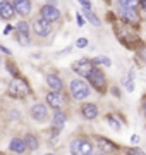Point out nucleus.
<instances>
[{"mask_svg":"<svg viewBox=\"0 0 146 155\" xmlns=\"http://www.w3.org/2000/svg\"><path fill=\"white\" fill-rule=\"evenodd\" d=\"M86 16H88V21H90L91 24H93V26H100V24H101L100 19H98V17H96L91 11H86Z\"/></svg>","mask_w":146,"mask_h":155,"instance_id":"obj_24","label":"nucleus"},{"mask_svg":"<svg viewBox=\"0 0 146 155\" xmlns=\"http://www.w3.org/2000/svg\"><path fill=\"white\" fill-rule=\"evenodd\" d=\"M9 95L14 98H24L29 95V84L21 78H14L9 84Z\"/></svg>","mask_w":146,"mask_h":155,"instance_id":"obj_1","label":"nucleus"},{"mask_svg":"<svg viewBox=\"0 0 146 155\" xmlns=\"http://www.w3.org/2000/svg\"><path fill=\"white\" fill-rule=\"evenodd\" d=\"M93 64H95V66H105V67H108V66H110V59H108V57H95V59H93Z\"/></svg>","mask_w":146,"mask_h":155,"instance_id":"obj_22","label":"nucleus"},{"mask_svg":"<svg viewBox=\"0 0 146 155\" xmlns=\"http://www.w3.org/2000/svg\"><path fill=\"white\" fill-rule=\"evenodd\" d=\"M76 45H78V48H84L86 45H88V40L86 38H79L78 41H76Z\"/></svg>","mask_w":146,"mask_h":155,"instance_id":"obj_25","label":"nucleus"},{"mask_svg":"<svg viewBox=\"0 0 146 155\" xmlns=\"http://www.w3.org/2000/svg\"><path fill=\"white\" fill-rule=\"evenodd\" d=\"M143 102H144V114H146V97H144V100H143Z\"/></svg>","mask_w":146,"mask_h":155,"instance_id":"obj_32","label":"nucleus"},{"mask_svg":"<svg viewBox=\"0 0 146 155\" xmlns=\"http://www.w3.org/2000/svg\"><path fill=\"white\" fill-rule=\"evenodd\" d=\"M139 5H141V9L146 12V0H139Z\"/></svg>","mask_w":146,"mask_h":155,"instance_id":"obj_28","label":"nucleus"},{"mask_svg":"<svg viewBox=\"0 0 146 155\" xmlns=\"http://www.w3.org/2000/svg\"><path fill=\"white\" fill-rule=\"evenodd\" d=\"M88 79H90V83L93 88H96L98 91H105V88H107V79H105V74L100 71V69H91V72L88 74Z\"/></svg>","mask_w":146,"mask_h":155,"instance_id":"obj_4","label":"nucleus"},{"mask_svg":"<svg viewBox=\"0 0 146 155\" xmlns=\"http://www.w3.org/2000/svg\"><path fill=\"white\" fill-rule=\"evenodd\" d=\"M120 14H122L124 21L129 22V24H138L139 22V14L136 12V9H120Z\"/></svg>","mask_w":146,"mask_h":155,"instance_id":"obj_13","label":"nucleus"},{"mask_svg":"<svg viewBox=\"0 0 146 155\" xmlns=\"http://www.w3.org/2000/svg\"><path fill=\"white\" fill-rule=\"evenodd\" d=\"M138 140H139V136H138V134H134V136H132V138H131V141H134V143H136V141H138Z\"/></svg>","mask_w":146,"mask_h":155,"instance_id":"obj_30","label":"nucleus"},{"mask_svg":"<svg viewBox=\"0 0 146 155\" xmlns=\"http://www.w3.org/2000/svg\"><path fill=\"white\" fill-rule=\"evenodd\" d=\"M9 148L12 150V152H16V153H23V152H26L28 150V147H26V141L21 138H12L11 145H9Z\"/></svg>","mask_w":146,"mask_h":155,"instance_id":"obj_16","label":"nucleus"},{"mask_svg":"<svg viewBox=\"0 0 146 155\" xmlns=\"http://www.w3.org/2000/svg\"><path fill=\"white\" fill-rule=\"evenodd\" d=\"M33 29H34V33L38 35V36H41V38H45V36H48L52 33L50 22L46 21V19H43V17H40V19H36L33 22Z\"/></svg>","mask_w":146,"mask_h":155,"instance_id":"obj_6","label":"nucleus"},{"mask_svg":"<svg viewBox=\"0 0 146 155\" xmlns=\"http://www.w3.org/2000/svg\"><path fill=\"white\" fill-rule=\"evenodd\" d=\"M46 84H48L53 91H60L62 86H64V84H62V79L57 76V74H46Z\"/></svg>","mask_w":146,"mask_h":155,"instance_id":"obj_15","label":"nucleus"},{"mask_svg":"<svg viewBox=\"0 0 146 155\" xmlns=\"http://www.w3.org/2000/svg\"><path fill=\"white\" fill-rule=\"evenodd\" d=\"M14 12H16L14 4L5 2V0H2V2H0V17H2V19H7V21H9V19H12Z\"/></svg>","mask_w":146,"mask_h":155,"instance_id":"obj_12","label":"nucleus"},{"mask_svg":"<svg viewBox=\"0 0 146 155\" xmlns=\"http://www.w3.org/2000/svg\"><path fill=\"white\" fill-rule=\"evenodd\" d=\"M93 67H95L93 61H90V59H81V61H78V62L72 66V69L78 72L79 76H88Z\"/></svg>","mask_w":146,"mask_h":155,"instance_id":"obj_7","label":"nucleus"},{"mask_svg":"<svg viewBox=\"0 0 146 155\" xmlns=\"http://www.w3.org/2000/svg\"><path fill=\"white\" fill-rule=\"evenodd\" d=\"M98 141H100V143H98V147H100V150L101 152H112L113 148H115V147H113V145H110V141H107V140H98Z\"/></svg>","mask_w":146,"mask_h":155,"instance_id":"obj_20","label":"nucleus"},{"mask_svg":"<svg viewBox=\"0 0 146 155\" xmlns=\"http://www.w3.org/2000/svg\"><path fill=\"white\" fill-rule=\"evenodd\" d=\"M107 121H108V124H110L113 129H122V122L119 121V119L113 116V114H110V116L107 117Z\"/></svg>","mask_w":146,"mask_h":155,"instance_id":"obj_19","label":"nucleus"},{"mask_svg":"<svg viewBox=\"0 0 146 155\" xmlns=\"http://www.w3.org/2000/svg\"><path fill=\"white\" fill-rule=\"evenodd\" d=\"M0 2H2V0H0Z\"/></svg>","mask_w":146,"mask_h":155,"instance_id":"obj_33","label":"nucleus"},{"mask_svg":"<svg viewBox=\"0 0 146 155\" xmlns=\"http://www.w3.org/2000/svg\"><path fill=\"white\" fill-rule=\"evenodd\" d=\"M138 2L139 0H119V5H120V9H132V7H136Z\"/></svg>","mask_w":146,"mask_h":155,"instance_id":"obj_21","label":"nucleus"},{"mask_svg":"<svg viewBox=\"0 0 146 155\" xmlns=\"http://www.w3.org/2000/svg\"><path fill=\"white\" fill-rule=\"evenodd\" d=\"M46 116H48V112H46V107L45 105L36 104V105L31 107V117H33L34 121L43 122V121H46Z\"/></svg>","mask_w":146,"mask_h":155,"instance_id":"obj_11","label":"nucleus"},{"mask_svg":"<svg viewBox=\"0 0 146 155\" xmlns=\"http://www.w3.org/2000/svg\"><path fill=\"white\" fill-rule=\"evenodd\" d=\"M78 24H79V26H83V17L79 16V14H78Z\"/></svg>","mask_w":146,"mask_h":155,"instance_id":"obj_29","label":"nucleus"},{"mask_svg":"<svg viewBox=\"0 0 146 155\" xmlns=\"http://www.w3.org/2000/svg\"><path fill=\"white\" fill-rule=\"evenodd\" d=\"M78 2H79L83 7H84V11H91V4L88 2V0H78Z\"/></svg>","mask_w":146,"mask_h":155,"instance_id":"obj_26","label":"nucleus"},{"mask_svg":"<svg viewBox=\"0 0 146 155\" xmlns=\"http://www.w3.org/2000/svg\"><path fill=\"white\" fill-rule=\"evenodd\" d=\"M40 14H41V17H43V19H46L48 22H55V21H59V19H60V12H59V9H57V7H53V5H50V4L41 7Z\"/></svg>","mask_w":146,"mask_h":155,"instance_id":"obj_8","label":"nucleus"},{"mask_svg":"<svg viewBox=\"0 0 146 155\" xmlns=\"http://www.w3.org/2000/svg\"><path fill=\"white\" fill-rule=\"evenodd\" d=\"M24 141H26L28 150H36V148H38V140H36L34 134H28V136L24 138Z\"/></svg>","mask_w":146,"mask_h":155,"instance_id":"obj_18","label":"nucleus"},{"mask_svg":"<svg viewBox=\"0 0 146 155\" xmlns=\"http://www.w3.org/2000/svg\"><path fill=\"white\" fill-rule=\"evenodd\" d=\"M69 90H71V95L72 98L76 100H83L90 95V88H88V83L83 81V79H72L71 84H69Z\"/></svg>","mask_w":146,"mask_h":155,"instance_id":"obj_2","label":"nucleus"},{"mask_svg":"<svg viewBox=\"0 0 146 155\" xmlns=\"http://www.w3.org/2000/svg\"><path fill=\"white\" fill-rule=\"evenodd\" d=\"M46 104L52 107V109H55V110H60L62 107L65 105V97L60 93V91H48L46 93Z\"/></svg>","mask_w":146,"mask_h":155,"instance_id":"obj_5","label":"nucleus"},{"mask_svg":"<svg viewBox=\"0 0 146 155\" xmlns=\"http://www.w3.org/2000/svg\"><path fill=\"white\" fill-rule=\"evenodd\" d=\"M71 152L74 155H90L93 153V143L84 138H78L71 143Z\"/></svg>","mask_w":146,"mask_h":155,"instance_id":"obj_3","label":"nucleus"},{"mask_svg":"<svg viewBox=\"0 0 146 155\" xmlns=\"http://www.w3.org/2000/svg\"><path fill=\"white\" fill-rule=\"evenodd\" d=\"M64 124H65V114H62L60 110L55 112V116H53V119H52V126H53V131L55 133H59L62 127H64Z\"/></svg>","mask_w":146,"mask_h":155,"instance_id":"obj_14","label":"nucleus"},{"mask_svg":"<svg viewBox=\"0 0 146 155\" xmlns=\"http://www.w3.org/2000/svg\"><path fill=\"white\" fill-rule=\"evenodd\" d=\"M125 90H127V91H132V90H134V72L132 71L129 72V78H127V81H125Z\"/></svg>","mask_w":146,"mask_h":155,"instance_id":"obj_23","label":"nucleus"},{"mask_svg":"<svg viewBox=\"0 0 146 155\" xmlns=\"http://www.w3.org/2000/svg\"><path fill=\"white\" fill-rule=\"evenodd\" d=\"M81 112H83V116H84L86 119H95V117L98 116V107H96L95 104H84L83 109H81Z\"/></svg>","mask_w":146,"mask_h":155,"instance_id":"obj_17","label":"nucleus"},{"mask_svg":"<svg viewBox=\"0 0 146 155\" xmlns=\"http://www.w3.org/2000/svg\"><path fill=\"white\" fill-rule=\"evenodd\" d=\"M12 4H14V9L19 16L26 17L31 12V0H14Z\"/></svg>","mask_w":146,"mask_h":155,"instance_id":"obj_10","label":"nucleus"},{"mask_svg":"<svg viewBox=\"0 0 146 155\" xmlns=\"http://www.w3.org/2000/svg\"><path fill=\"white\" fill-rule=\"evenodd\" d=\"M129 153H143V150H141V148H131Z\"/></svg>","mask_w":146,"mask_h":155,"instance_id":"obj_27","label":"nucleus"},{"mask_svg":"<svg viewBox=\"0 0 146 155\" xmlns=\"http://www.w3.org/2000/svg\"><path fill=\"white\" fill-rule=\"evenodd\" d=\"M17 40H19V43L29 45V28H28V22L21 21L19 24H17Z\"/></svg>","mask_w":146,"mask_h":155,"instance_id":"obj_9","label":"nucleus"},{"mask_svg":"<svg viewBox=\"0 0 146 155\" xmlns=\"http://www.w3.org/2000/svg\"><path fill=\"white\" fill-rule=\"evenodd\" d=\"M139 54H141V55H143V57H144V59H146V48H143V50H141V52H139Z\"/></svg>","mask_w":146,"mask_h":155,"instance_id":"obj_31","label":"nucleus"}]
</instances>
